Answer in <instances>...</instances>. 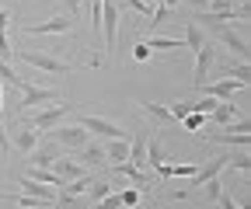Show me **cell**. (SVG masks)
I'll list each match as a JSON object with an SVG mask.
<instances>
[{"label": "cell", "instance_id": "2e32d148", "mask_svg": "<svg viewBox=\"0 0 251 209\" xmlns=\"http://www.w3.org/2000/svg\"><path fill=\"white\" fill-rule=\"evenodd\" d=\"M147 139H150V133H143V129H136V136H129V161H133V167H147Z\"/></svg>", "mask_w": 251, "mask_h": 209}, {"label": "cell", "instance_id": "8d00e7d4", "mask_svg": "<svg viewBox=\"0 0 251 209\" xmlns=\"http://www.w3.org/2000/svg\"><path fill=\"white\" fill-rule=\"evenodd\" d=\"M147 59H150L147 42H133V63H147Z\"/></svg>", "mask_w": 251, "mask_h": 209}, {"label": "cell", "instance_id": "d6986e66", "mask_svg": "<svg viewBox=\"0 0 251 209\" xmlns=\"http://www.w3.org/2000/svg\"><path fill=\"white\" fill-rule=\"evenodd\" d=\"M209 139H216V143H227V146H237V150H248L251 146V133H224V129H213V133H206Z\"/></svg>", "mask_w": 251, "mask_h": 209}, {"label": "cell", "instance_id": "484cf974", "mask_svg": "<svg viewBox=\"0 0 251 209\" xmlns=\"http://www.w3.org/2000/svg\"><path fill=\"white\" fill-rule=\"evenodd\" d=\"M147 49H150V52H153V49H164V52H168V49H185V42H181V39H171V35H150V39H147Z\"/></svg>", "mask_w": 251, "mask_h": 209}, {"label": "cell", "instance_id": "7c38bea8", "mask_svg": "<svg viewBox=\"0 0 251 209\" xmlns=\"http://www.w3.org/2000/svg\"><path fill=\"white\" fill-rule=\"evenodd\" d=\"M237 118H244V115L237 112V105H230V101H216V108L206 115V122H213L216 129H224V126L237 122Z\"/></svg>", "mask_w": 251, "mask_h": 209}, {"label": "cell", "instance_id": "7bdbcfd3", "mask_svg": "<svg viewBox=\"0 0 251 209\" xmlns=\"http://www.w3.org/2000/svg\"><path fill=\"white\" fill-rule=\"evenodd\" d=\"M0 101H4V84H0Z\"/></svg>", "mask_w": 251, "mask_h": 209}, {"label": "cell", "instance_id": "e575fe53", "mask_svg": "<svg viewBox=\"0 0 251 209\" xmlns=\"http://www.w3.org/2000/svg\"><path fill=\"white\" fill-rule=\"evenodd\" d=\"M91 209H122V199H119V192H108L105 199H98Z\"/></svg>", "mask_w": 251, "mask_h": 209}, {"label": "cell", "instance_id": "ab89813d", "mask_svg": "<svg viewBox=\"0 0 251 209\" xmlns=\"http://www.w3.org/2000/svg\"><path fill=\"white\" fill-rule=\"evenodd\" d=\"M7 150H11V136H7L4 122H0V154H7Z\"/></svg>", "mask_w": 251, "mask_h": 209}, {"label": "cell", "instance_id": "6da1fadb", "mask_svg": "<svg viewBox=\"0 0 251 209\" xmlns=\"http://www.w3.org/2000/svg\"><path fill=\"white\" fill-rule=\"evenodd\" d=\"M213 42H220L237 63H248V42H244V35L237 32V28H230L227 21L224 24H213Z\"/></svg>", "mask_w": 251, "mask_h": 209}, {"label": "cell", "instance_id": "836d02e7", "mask_svg": "<svg viewBox=\"0 0 251 209\" xmlns=\"http://www.w3.org/2000/svg\"><path fill=\"white\" fill-rule=\"evenodd\" d=\"M0 84H14V87H21L25 80L11 70V63H7V59H0Z\"/></svg>", "mask_w": 251, "mask_h": 209}, {"label": "cell", "instance_id": "ac0fdd59", "mask_svg": "<svg viewBox=\"0 0 251 209\" xmlns=\"http://www.w3.org/2000/svg\"><path fill=\"white\" fill-rule=\"evenodd\" d=\"M59 157V150H56V143L49 139L46 146H35V150L28 154V161H31V167H52V161Z\"/></svg>", "mask_w": 251, "mask_h": 209}, {"label": "cell", "instance_id": "5bb4252c", "mask_svg": "<svg viewBox=\"0 0 251 209\" xmlns=\"http://www.w3.org/2000/svg\"><path fill=\"white\" fill-rule=\"evenodd\" d=\"M224 167H227V154H220V157L206 161V164L192 174V185H188V188H199V185H206V182H209V178H220V171H224Z\"/></svg>", "mask_w": 251, "mask_h": 209}, {"label": "cell", "instance_id": "f546056e", "mask_svg": "<svg viewBox=\"0 0 251 209\" xmlns=\"http://www.w3.org/2000/svg\"><path fill=\"white\" fill-rule=\"evenodd\" d=\"M227 167H234V171H241V174H251V157H248V150L227 154Z\"/></svg>", "mask_w": 251, "mask_h": 209}, {"label": "cell", "instance_id": "4dcf8cb0", "mask_svg": "<svg viewBox=\"0 0 251 209\" xmlns=\"http://www.w3.org/2000/svg\"><path fill=\"white\" fill-rule=\"evenodd\" d=\"M168 14H171V11L161 4V0H157V4H153V11H150V21H147V28H150V32H157V28H161V24L168 21Z\"/></svg>", "mask_w": 251, "mask_h": 209}, {"label": "cell", "instance_id": "8fae6325", "mask_svg": "<svg viewBox=\"0 0 251 209\" xmlns=\"http://www.w3.org/2000/svg\"><path fill=\"white\" fill-rule=\"evenodd\" d=\"M67 32H74L70 18H49V21H39V24L25 28V35H67Z\"/></svg>", "mask_w": 251, "mask_h": 209}, {"label": "cell", "instance_id": "1f68e13d", "mask_svg": "<svg viewBox=\"0 0 251 209\" xmlns=\"http://www.w3.org/2000/svg\"><path fill=\"white\" fill-rule=\"evenodd\" d=\"M119 199H122V209H136V206H140V199H143V192L129 185V188H119Z\"/></svg>", "mask_w": 251, "mask_h": 209}, {"label": "cell", "instance_id": "44dd1931", "mask_svg": "<svg viewBox=\"0 0 251 209\" xmlns=\"http://www.w3.org/2000/svg\"><path fill=\"white\" fill-rule=\"evenodd\" d=\"M11 146H18V150L21 154H31V150H35V146H39V129H21V133H14L11 136Z\"/></svg>", "mask_w": 251, "mask_h": 209}, {"label": "cell", "instance_id": "ee69618b", "mask_svg": "<svg viewBox=\"0 0 251 209\" xmlns=\"http://www.w3.org/2000/svg\"><path fill=\"white\" fill-rule=\"evenodd\" d=\"M35 209H49V206H35Z\"/></svg>", "mask_w": 251, "mask_h": 209}, {"label": "cell", "instance_id": "d4e9b609", "mask_svg": "<svg viewBox=\"0 0 251 209\" xmlns=\"http://www.w3.org/2000/svg\"><path fill=\"white\" fill-rule=\"evenodd\" d=\"M91 182H94V174H87V171H84L80 178H74V182H63V188H59V192H63V195H84Z\"/></svg>", "mask_w": 251, "mask_h": 209}, {"label": "cell", "instance_id": "4fadbf2b", "mask_svg": "<svg viewBox=\"0 0 251 209\" xmlns=\"http://www.w3.org/2000/svg\"><path fill=\"white\" fill-rule=\"evenodd\" d=\"M77 164L80 167H108V157H105V146L101 143H87L77 150Z\"/></svg>", "mask_w": 251, "mask_h": 209}, {"label": "cell", "instance_id": "f1b7e54d", "mask_svg": "<svg viewBox=\"0 0 251 209\" xmlns=\"http://www.w3.org/2000/svg\"><path fill=\"white\" fill-rule=\"evenodd\" d=\"M220 70H224L230 80H237V84H248V77H251V67L248 63H224Z\"/></svg>", "mask_w": 251, "mask_h": 209}, {"label": "cell", "instance_id": "f35d334b", "mask_svg": "<svg viewBox=\"0 0 251 209\" xmlns=\"http://www.w3.org/2000/svg\"><path fill=\"white\" fill-rule=\"evenodd\" d=\"M216 206H220V209H237V202H234L227 192H220V195H216Z\"/></svg>", "mask_w": 251, "mask_h": 209}, {"label": "cell", "instance_id": "9c48e42d", "mask_svg": "<svg viewBox=\"0 0 251 209\" xmlns=\"http://www.w3.org/2000/svg\"><path fill=\"white\" fill-rule=\"evenodd\" d=\"M108 174H112V178H126V182H129L133 188H140V192H150V188H153V178H150L143 167H133L129 161H126V164H112Z\"/></svg>", "mask_w": 251, "mask_h": 209}, {"label": "cell", "instance_id": "52a82bcc", "mask_svg": "<svg viewBox=\"0 0 251 209\" xmlns=\"http://www.w3.org/2000/svg\"><path fill=\"white\" fill-rule=\"evenodd\" d=\"M46 133H49V139H52L56 146H70V150H80V146L91 143L80 126H52V129H46Z\"/></svg>", "mask_w": 251, "mask_h": 209}, {"label": "cell", "instance_id": "83f0119b", "mask_svg": "<svg viewBox=\"0 0 251 209\" xmlns=\"http://www.w3.org/2000/svg\"><path fill=\"white\" fill-rule=\"evenodd\" d=\"M28 178H35V182H42V185H52V188H63V178H59V174H52L49 167H31V171H28Z\"/></svg>", "mask_w": 251, "mask_h": 209}, {"label": "cell", "instance_id": "cb8c5ba5", "mask_svg": "<svg viewBox=\"0 0 251 209\" xmlns=\"http://www.w3.org/2000/svg\"><path fill=\"white\" fill-rule=\"evenodd\" d=\"M143 112L153 118L157 126H171V122H175V118H171V112H168L164 105H157V101H143Z\"/></svg>", "mask_w": 251, "mask_h": 209}, {"label": "cell", "instance_id": "ba28073f", "mask_svg": "<svg viewBox=\"0 0 251 209\" xmlns=\"http://www.w3.org/2000/svg\"><path fill=\"white\" fill-rule=\"evenodd\" d=\"M248 84H237V80H230V77H220V80H206L202 87H196V91H202L206 98H216V101H230L237 91H244Z\"/></svg>", "mask_w": 251, "mask_h": 209}, {"label": "cell", "instance_id": "30bf717a", "mask_svg": "<svg viewBox=\"0 0 251 209\" xmlns=\"http://www.w3.org/2000/svg\"><path fill=\"white\" fill-rule=\"evenodd\" d=\"M56 98V91L52 87H35V84H21V115L25 112H31V108H39V105H49Z\"/></svg>", "mask_w": 251, "mask_h": 209}, {"label": "cell", "instance_id": "5b68a950", "mask_svg": "<svg viewBox=\"0 0 251 209\" xmlns=\"http://www.w3.org/2000/svg\"><path fill=\"white\" fill-rule=\"evenodd\" d=\"M28 67H35V70H42V73H70V63H63V59H56V56H49V52H35V49H21L18 52Z\"/></svg>", "mask_w": 251, "mask_h": 209}, {"label": "cell", "instance_id": "74e56055", "mask_svg": "<svg viewBox=\"0 0 251 209\" xmlns=\"http://www.w3.org/2000/svg\"><path fill=\"white\" fill-rule=\"evenodd\" d=\"M224 192V185H220V178H209L206 182V195H209V202H216V195Z\"/></svg>", "mask_w": 251, "mask_h": 209}, {"label": "cell", "instance_id": "b9f144b4", "mask_svg": "<svg viewBox=\"0 0 251 209\" xmlns=\"http://www.w3.org/2000/svg\"><path fill=\"white\" fill-rule=\"evenodd\" d=\"M63 7H67L70 14H80V0H63Z\"/></svg>", "mask_w": 251, "mask_h": 209}, {"label": "cell", "instance_id": "7402d4cb", "mask_svg": "<svg viewBox=\"0 0 251 209\" xmlns=\"http://www.w3.org/2000/svg\"><path fill=\"white\" fill-rule=\"evenodd\" d=\"M108 192H119V188H115V178H112V174H108V178H94V182L87 185V195H91V206H94V202H98V199H105Z\"/></svg>", "mask_w": 251, "mask_h": 209}, {"label": "cell", "instance_id": "8992f818", "mask_svg": "<svg viewBox=\"0 0 251 209\" xmlns=\"http://www.w3.org/2000/svg\"><path fill=\"white\" fill-rule=\"evenodd\" d=\"M74 112V105H52V108H42V112H35L28 118V129H39V133H46V129H52V126H59L63 118H67ZM25 122V118H21Z\"/></svg>", "mask_w": 251, "mask_h": 209}, {"label": "cell", "instance_id": "3957f363", "mask_svg": "<svg viewBox=\"0 0 251 209\" xmlns=\"http://www.w3.org/2000/svg\"><path fill=\"white\" fill-rule=\"evenodd\" d=\"M80 129L101 136V139H129V136H133V133H126L122 126L108 122V118H101V115H80Z\"/></svg>", "mask_w": 251, "mask_h": 209}, {"label": "cell", "instance_id": "9a60e30c", "mask_svg": "<svg viewBox=\"0 0 251 209\" xmlns=\"http://www.w3.org/2000/svg\"><path fill=\"white\" fill-rule=\"evenodd\" d=\"M18 185L25 188L21 195H31V199H42V202H56V188H49V185L35 182V178H28V174H21V178H18Z\"/></svg>", "mask_w": 251, "mask_h": 209}, {"label": "cell", "instance_id": "60d3db41", "mask_svg": "<svg viewBox=\"0 0 251 209\" xmlns=\"http://www.w3.org/2000/svg\"><path fill=\"white\" fill-rule=\"evenodd\" d=\"M7 24H11V11L0 7V32H7Z\"/></svg>", "mask_w": 251, "mask_h": 209}, {"label": "cell", "instance_id": "7a4b0ae2", "mask_svg": "<svg viewBox=\"0 0 251 209\" xmlns=\"http://www.w3.org/2000/svg\"><path fill=\"white\" fill-rule=\"evenodd\" d=\"M101 32H105L108 63H115V42H119V4L115 0H101Z\"/></svg>", "mask_w": 251, "mask_h": 209}, {"label": "cell", "instance_id": "4316f807", "mask_svg": "<svg viewBox=\"0 0 251 209\" xmlns=\"http://www.w3.org/2000/svg\"><path fill=\"white\" fill-rule=\"evenodd\" d=\"M181 42H185L188 49L196 52V49H199V46L206 42V35H202V28H199V24H192V21H185V39H181Z\"/></svg>", "mask_w": 251, "mask_h": 209}, {"label": "cell", "instance_id": "d6a6232c", "mask_svg": "<svg viewBox=\"0 0 251 209\" xmlns=\"http://www.w3.org/2000/svg\"><path fill=\"white\" fill-rule=\"evenodd\" d=\"M181 126H185L188 133H202V129H206V115H199V112H188V115L181 118Z\"/></svg>", "mask_w": 251, "mask_h": 209}, {"label": "cell", "instance_id": "ffe728a7", "mask_svg": "<svg viewBox=\"0 0 251 209\" xmlns=\"http://www.w3.org/2000/svg\"><path fill=\"white\" fill-rule=\"evenodd\" d=\"M161 164H171V157L164 154V146H161V139H157V136H150L147 139V167H161Z\"/></svg>", "mask_w": 251, "mask_h": 209}, {"label": "cell", "instance_id": "603a6c76", "mask_svg": "<svg viewBox=\"0 0 251 209\" xmlns=\"http://www.w3.org/2000/svg\"><path fill=\"white\" fill-rule=\"evenodd\" d=\"M105 157H108L112 164H126V161H129V139H108Z\"/></svg>", "mask_w": 251, "mask_h": 209}, {"label": "cell", "instance_id": "e0dca14e", "mask_svg": "<svg viewBox=\"0 0 251 209\" xmlns=\"http://www.w3.org/2000/svg\"><path fill=\"white\" fill-rule=\"evenodd\" d=\"M49 171H52V174H59L63 182H74V178H80V174H84V167L77 164V157H56Z\"/></svg>", "mask_w": 251, "mask_h": 209}, {"label": "cell", "instance_id": "277c9868", "mask_svg": "<svg viewBox=\"0 0 251 209\" xmlns=\"http://www.w3.org/2000/svg\"><path fill=\"white\" fill-rule=\"evenodd\" d=\"M213 63H216V42H213V39H206V42H202V46L196 49V70H192V87H202V84H206V77H209Z\"/></svg>", "mask_w": 251, "mask_h": 209}, {"label": "cell", "instance_id": "d590c367", "mask_svg": "<svg viewBox=\"0 0 251 209\" xmlns=\"http://www.w3.org/2000/svg\"><path fill=\"white\" fill-rule=\"evenodd\" d=\"M168 112H171V118H175V122H181V118H185L188 112H192V101H175Z\"/></svg>", "mask_w": 251, "mask_h": 209}, {"label": "cell", "instance_id": "f6af8a7d", "mask_svg": "<svg viewBox=\"0 0 251 209\" xmlns=\"http://www.w3.org/2000/svg\"><path fill=\"white\" fill-rule=\"evenodd\" d=\"M147 209H153V206H147Z\"/></svg>", "mask_w": 251, "mask_h": 209}]
</instances>
